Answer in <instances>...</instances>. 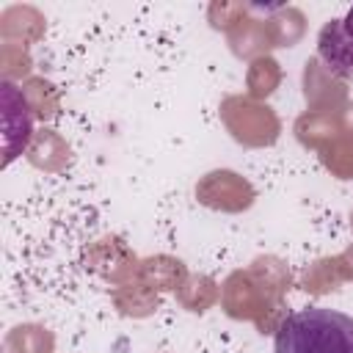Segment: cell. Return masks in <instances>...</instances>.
<instances>
[{"instance_id":"1","label":"cell","mask_w":353,"mask_h":353,"mask_svg":"<svg viewBox=\"0 0 353 353\" xmlns=\"http://www.w3.org/2000/svg\"><path fill=\"white\" fill-rule=\"evenodd\" d=\"M273 353H353V317L325 306L298 309L279 323Z\"/></svg>"},{"instance_id":"2","label":"cell","mask_w":353,"mask_h":353,"mask_svg":"<svg viewBox=\"0 0 353 353\" xmlns=\"http://www.w3.org/2000/svg\"><path fill=\"white\" fill-rule=\"evenodd\" d=\"M317 52L331 74L353 77V8L342 19H331L328 25H323Z\"/></svg>"}]
</instances>
